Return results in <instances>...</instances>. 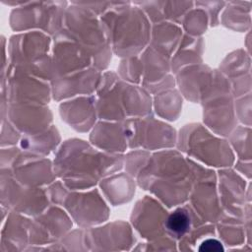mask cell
Listing matches in <instances>:
<instances>
[{
    "instance_id": "7a4b0ae2",
    "label": "cell",
    "mask_w": 252,
    "mask_h": 252,
    "mask_svg": "<svg viewBox=\"0 0 252 252\" xmlns=\"http://www.w3.org/2000/svg\"><path fill=\"white\" fill-rule=\"evenodd\" d=\"M199 251L220 252V251H223V247L221 243L216 239H207L200 245Z\"/></svg>"
},
{
    "instance_id": "6da1fadb",
    "label": "cell",
    "mask_w": 252,
    "mask_h": 252,
    "mask_svg": "<svg viewBox=\"0 0 252 252\" xmlns=\"http://www.w3.org/2000/svg\"><path fill=\"white\" fill-rule=\"evenodd\" d=\"M167 229L177 236L183 235L190 227V218L188 214L182 210L178 209L171 213L166 220Z\"/></svg>"
}]
</instances>
